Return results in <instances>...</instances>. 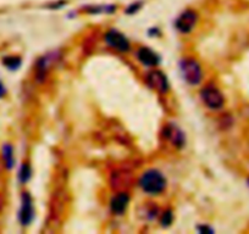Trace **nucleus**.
Here are the masks:
<instances>
[{"instance_id":"9b49d317","label":"nucleus","mask_w":249,"mask_h":234,"mask_svg":"<svg viewBox=\"0 0 249 234\" xmlns=\"http://www.w3.org/2000/svg\"><path fill=\"white\" fill-rule=\"evenodd\" d=\"M3 156L5 160V165L8 168H11L14 166V151L10 145H5L3 150Z\"/></svg>"},{"instance_id":"f257e3e1","label":"nucleus","mask_w":249,"mask_h":234,"mask_svg":"<svg viewBox=\"0 0 249 234\" xmlns=\"http://www.w3.org/2000/svg\"><path fill=\"white\" fill-rule=\"evenodd\" d=\"M140 185L148 194H159L166 187V180L157 169H149L142 174Z\"/></svg>"},{"instance_id":"1a4fd4ad","label":"nucleus","mask_w":249,"mask_h":234,"mask_svg":"<svg viewBox=\"0 0 249 234\" xmlns=\"http://www.w3.org/2000/svg\"><path fill=\"white\" fill-rule=\"evenodd\" d=\"M128 201H130V198H128L127 194L121 193V194L116 195V197L111 200V211L114 212V214L122 215L126 211V209H127Z\"/></svg>"},{"instance_id":"7ed1b4c3","label":"nucleus","mask_w":249,"mask_h":234,"mask_svg":"<svg viewBox=\"0 0 249 234\" xmlns=\"http://www.w3.org/2000/svg\"><path fill=\"white\" fill-rule=\"evenodd\" d=\"M202 95V100L204 101V104L207 105L210 109H221L224 106V95L222 93L217 89L216 87H213V85H207L204 89L200 93Z\"/></svg>"},{"instance_id":"2eb2a0df","label":"nucleus","mask_w":249,"mask_h":234,"mask_svg":"<svg viewBox=\"0 0 249 234\" xmlns=\"http://www.w3.org/2000/svg\"><path fill=\"white\" fill-rule=\"evenodd\" d=\"M141 6H142V4H141V3L132 4V5H131L130 8L127 9V14H133V13H136V11H137L138 9L141 8Z\"/></svg>"},{"instance_id":"f03ea898","label":"nucleus","mask_w":249,"mask_h":234,"mask_svg":"<svg viewBox=\"0 0 249 234\" xmlns=\"http://www.w3.org/2000/svg\"><path fill=\"white\" fill-rule=\"evenodd\" d=\"M181 71L184 80L190 84H199L202 81V68L195 59H184L181 63Z\"/></svg>"},{"instance_id":"ddd939ff","label":"nucleus","mask_w":249,"mask_h":234,"mask_svg":"<svg viewBox=\"0 0 249 234\" xmlns=\"http://www.w3.org/2000/svg\"><path fill=\"white\" fill-rule=\"evenodd\" d=\"M30 176H31V171H30V167L28 165H23L22 168L20 171V181L21 182H27L30 180Z\"/></svg>"},{"instance_id":"20e7f679","label":"nucleus","mask_w":249,"mask_h":234,"mask_svg":"<svg viewBox=\"0 0 249 234\" xmlns=\"http://www.w3.org/2000/svg\"><path fill=\"white\" fill-rule=\"evenodd\" d=\"M105 40L107 44L114 49L119 50V51H128L130 50V42L127 38L124 37L122 33L117 32V31L111 30L105 34Z\"/></svg>"},{"instance_id":"dca6fc26","label":"nucleus","mask_w":249,"mask_h":234,"mask_svg":"<svg viewBox=\"0 0 249 234\" xmlns=\"http://www.w3.org/2000/svg\"><path fill=\"white\" fill-rule=\"evenodd\" d=\"M6 94V89L5 87H4V84L1 82H0V98H3L4 95Z\"/></svg>"},{"instance_id":"f3484780","label":"nucleus","mask_w":249,"mask_h":234,"mask_svg":"<svg viewBox=\"0 0 249 234\" xmlns=\"http://www.w3.org/2000/svg\"><path fill=\"white\" fill-rule=\"evenodd\" d=\"M248 185H249V178H248Z\"/></svg>"},{"instance_id":"0eeeda50","label":"nucleus","mask_w":249,"mask_h":234,"mask_svg":"<svg viewBox=\"0 0 249 234\" xmlns=\"http://www.w3.org/2000/svg\"><path fill=\"white\" fill-rule=\"evenodd\" d=\"M33 215H35V210H33L32 199H31L30 194H23L22 197V206L20 210V221L23 226H28L31 221L33 219Z\"/></svg>"},{"instance_id":"4468645a","label":"nucleus","mask_w":249,"mask_h":234,"mask_svg":"<svg viewBox=\"0 0 249 234\" xmlns=\"http://www.w3.org/2000/svg\"><path fill=\"white\" fill-rule=\"evenodd\" d=\"M171 219H172V215H171V212H166V214L164 215V216H162V218H161V223H162V226H169L170 223H171Z\"/></svg>"},{"instance_id":"f8f14e48","label":"nucleus","mask_w":249,"mask_h":234,"mask_svg":"<svg viewBox=\"0 0 249 234\" xmlns=\"http://www.w3.org/2000/svg\"><path fill=\"white\" fill-rule=\"evenodd\" d=\"M4 65L6 66L8 68H10V70H16L18 67H20L21 65V59L20 57H5L4 59Z\"/></svg>"},{"instance_id":"423d86ee","label":"nucleus","mask_w":249,"mask_h":234,"mask_svg":"<svg viewBox=\"0 0 249 234\" xmlns=\"http://www.w3.org/2000/svg\"><path fill=\"white\" fill-rule=\"evenodd\" d=\"M147 82L153 89L158 90L159 93H166L169 90V82H167L166 76L161 71H152L147 76Z\"/></svg>"},{"instance_id":"9d476101","label":"nucleus","mask_w":249,"mask_h":234,"mask_svg":"<svg viewBox=\"0 0 249 234\" xmlns=\"http://www.w3.org/2000/svg\"><path fill=\"white\" fill-rule=\"evenodd\" d=\"M165 135L169 138L172 142V144L176 145L177 148H181L184 143L183 134H182L181 131L178 128H176L175 126H169V127L165 130Z\"/></svg>"},{"instance_id":"6e6552de","label":"nucleus","mask_w":249,"mask_h":234,"mask_svg":"<svg viewBox=\"0 0 249 234\" xmlns=\"http://www.w3.org/2000/svg\"><path fill=\"white\" fill-rule=\"evenodd\" d=\"M137 57L145 66H157L160 61L159 56L149 48H141L137 52Z\"/></svg>"},{"instance_id":"39448f33","label":"nucleus","mask_w":249,"mask_h":234,"mask_svg":"<svg viewBox=\"0 0 249 234\" xmlns=\"http://www.w3.org/2000/svg\"><path fill=\"white\" fill-rule=\"evenodd\" d=\"M198 20L197 13L193 10H186L176 20V28L182 33H188L193 30Z\"/></svg>"}]
</instances>
